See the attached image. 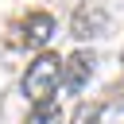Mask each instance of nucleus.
I'll return each mask as SVG.
<instances>
[{"label": "nucleus", "instance_id": "nucleus-1", "mask_svg": "<svg viewBox=\"0 0 124 124\" xmlns=\"http://www.w3.org/2000/svg\"><path fill=\"white\" fill-rule=\"evenodd\" d=\"M62 81V58L54 50H43L35 54V62L27 66L23 74V97L31 105H43V101H54V89Z\"/></svg>", "mask_w": 124, "mask_h": 124}, {"label": "nucleus", "instance_id": "nucleus-3", "mask_svg": "<svg viewBox=\"0 0 124 124\" xmlns=\"http://www.w3.org/2000/svg\"><path fill=\"white\" fill-rule=\"evenodd\" d=\"M23 35H19V43L23 46H31V50H46V43H50V35H54V16H46V12H31L27 19H23V27H19Z\"/></svg>", "mask_w": 124, "mask_h": 124}, {"label": "nucleus", "instance_id": "nucleus-5", "mask_svg": "<svg viewBox=\"0 0 124 124\" xmlns=\"http://www.w3.org/2000/svg\"><path fill=\"white\" fill-rule=\"evenodd\" d=\"M27 124H62V108H58V101L31 105V112H27Z\"/></svg>", "mask_w": 124, "mask_h": 124}, {"label": "nucleus", "instance_id": "nucleus-4", "mask_svg": "<svg viewBox=\"0 0 124 124\" xmlns=\"http://www.w3.org/2000/svg\"><path fill=\"white\" fill-rule=\"evenodd\" d=\"M105 27V12L97 8V4H81L78 12H74V23H70V31H74V39H89V35H97Z\"/></svg>", "mask_w": 124, "mask_h": 124}, {"label": "nucleus", "instance_id": "nucleus-6", "mask_svg": "<svg viewBox=\"0 0 124 124\" xmlns=\"http://www.w3.org/2000/svg\"><path fill=\"white\" fill-rule=\"evenodd\" d=\"M101 112H105L101 101H81L74 108V124H101Z\"/></svg>", "mask_w": 124, "mask_h": 124}, {"label": "nucleus", "instance_id": "nucleus-2", "mask_svg": "<svg viewBox=\"0 0 124 124\" xmlns=\"http://www.w3.org/2000/svg\"><path fill=\"white\" fill-rule=\"evenodd\" d=\"M93 66H97V54H93V50H74L70 58H62V85L78 93V89L93 78Z\"/></svg>", "mask_w": 124, "mask_h": 124}, {"label": "nucleus", "instance_id": "nucleus-7", "mask_svg": "<svg viewBox=\"0 0 124 124\" xmlns=\"http://www.w3.org/2000/svg\"><path fill=\"white\" fill-rule=\"evenodd\" d=\"M108 97H112V101H116V105L124 108V85H112V93H108Z\"/></svg>", "mask_w": 124, "mask_h": 124}]
</instances>
